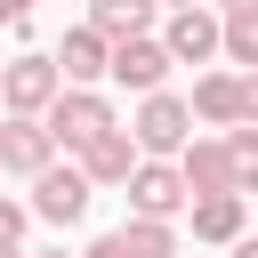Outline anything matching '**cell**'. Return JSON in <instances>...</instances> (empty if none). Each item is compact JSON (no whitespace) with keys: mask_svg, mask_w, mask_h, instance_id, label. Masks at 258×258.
Returning <instances> with one entry per match:
<instances>
[{"mask_svg":"<svg viewBox=\"0 0 258 258\" xmlns=\"http://www.w3.org/2000/svg\"><path fill=\"white\" fill-rule=\"evenodd\" d=\"M194 105L177 97V89H153V97H137V113H129V137L153 153V161H177L185 145H194Z\"/></svg>","mask_w":258,"mask_h":258,"instance_id":"1","label":"cell"},{"mask_svg":"<svg viewBox=\"0 0 258 258\" xmlns=\"http://www.w3.org/2000/svg\"><path fill=\"white\" fill-rule=\"evenodd\" d=\"M40 121H48V137H56L73 161H81V153H89L105 129H121V113H113V97H105V89H64V97H56Z\"/></svg>","mask_w":258,"mask_h":258,"instance_id":"2","label":"cell"},{"mask_svg":"<svg viewBox=\"0 0 258 258\" xmlns=\"http://www.w3.org/2000/svg\"><path fill=\"white\" fill-rule=\"evenodd\" d=\"M121 194H129V218H169V226H177V218L194 210V185H185V169H177V161H153V153L137 161V177H129Z\"/></svg>","mask_w":258,"mask_h":258,"instance_id":"3","label":"cell"},{"mask_svg":"<svg viewBox=\"0 0 258 258\" xmlns=\"http://www.w3.org/2000/svg\"><path fill=\"white\" fill-rule=\"evenodd\" d=\"M56 153H64V145L48 137L40 113H0V177H24V185H32Z\"/></svg>","mask_w":258,"mask_h":258,"instance_id":"4","label":"cell"},{"mask_svg":"<svg viewBox=\"0 0 258 258\" xmlns=\"http://www.w3.org/2000/svg\"><path fill=\"white\" fill-rule=\"evenodd\" d=\"M0 97H8V113H48V105L64 97V73H56V56H40V48L8 56V64H0Z\"/></svg>","mask_w":258,"mask_h":258,"instance_id":"5","label":"cell"},{"mask_svg":"<svg viewBox=\"0 0 258 258\" xmlns=\"http://www.w3.org/2000/svg\"><path fill=\"white\" fill-rule=\"evenodd\" d=\"M89 169L81 161H48L40 177H32V218H48V226H81L89 218Z\"/></svg>","mask_w":258,"mask_h":258,"instance_id":"6","label":"cell"},{"mask_svg":"<svg viewBox=\"0 0 258 258\" xmlns=\"http://www.w3.org/2000/svg\"><path fill=\"white\" fill-rule=\"evenodd\" d=\"M169 40L161 32H137V40H113V73L105 81H121L129 97H153V89H169Z\"/></svg>","mask_w":258,"mask_h":258,"instance_id":"7","label":"cell"},{"mask_svg":"<svg viewBox=\"0 0 258 258\" xmlns=\"http://www.w3.org/2000/svg\"><path fill=\"white\" fill-rule=\"evenodd\" d=\"M161 40H169L177 64H218V56H226V16H218V8H169Z\"/></svg>","mask_w":258,"mask_h":258,"instance_id":"8","label":"cell"},{"mask_svg":"<svg viewBox=\"0 0 258 258\" xmlns=\"http://www.w3.org/2000/svg\"><path fill=\"white\" fill-rule=\"evenodd\" d=\"M81 258H177V226L169 218H129V226L97 234Z\"/></svg>","mask_w":258,"mask_h":258,"instance_id":"9","label":"cell"},{"mask_svg":"<svg viewBox=\"0 0 258 258\" xmlns=\"http://www.w3.org/2000/svg\"><path fill=\"white\" fill-rule=\"evenodd\" d=\"M56 73H64V89H97V81L113 73V40H105L97 24H73L64 48H56Z\"/></svg>","mask_w":258,"mask_h":258,"instance_id":"10","label":"cell"},{"mask_svg":"<svg viewBox=\"0 0 258 258\" xmlns=\"http://www.w3.org/2000/svg\"><path fill=\"white\" fill-rule=\"evenodd\" d=\"M137 161H145V145L129 137V121H121V129H105V137H97V145L81 153V169H89V185H97V194L129 185V177H137Z\"/></svg>","mask_w":258,"mask_h":258,"instance_id":"11","label":"cell"},{"mask_svg":"<svg viewBox=\"0 0 258 258\" xmlns=\"http://www.w3.org/2000/svg\"><path fill=\"white\" fill-rule=\"evenodd\" d=\"M185 218H194V242H218V250H234V242L250 234V194H202Z\"/></svg>","mask_w":258,"mask_h":258,"instance_id":"12","label":"cell"},{"mask_svg":"<svg viewBox=\"0 0 258 258\" xmlns=\"http://www.w3.org/2000/svg\"><path fill=\"white\" fill-rule=\"evenodd\" d=\"M185 105H194V121H202V129H218V137H226V129H242V73H202Z\"/></svg>","mask_w":258,"mask_h":258,"instance_id":"13","label":"cell"},{"mask_svg":"<svg viewBox=\"0 0 258 258\" xmlns=\"http://www.w3.org/2000/svg\"><path fill=\"white\" fill-rule=\"evenodd\" d=\"M177 169H185L194 202H202V194H234V153H226V137H194V145L177 153Z\"/></svg>","mask_w":258,"mask_h":258,"instance_id":"14","label":"cell"},{"mask_svg":"<svg viewBox=\"0 0 258 258\" xmlns=\"http://www.w3.org/2000/svg\"><path fill=\"white\" fill-rule=\"evenodd\" d=\"M153 8L161 0H89V24L105 40H137V32H153Z\"/></svg>","mask_w":258,"mask_h":258,"instance_id":"15","label":"cell"},{"mask_svg":"<svg viewBox=\"0 0 258 258\" xmlns=\"http://www.w3.org/2000/svg\"><path fill=\"white\" fill-rule=\"evenodd\" d=\"M226 153H234V194H250V202H258V121L226 129Z\"/></svg>","mask_w":258,"mask_h":258,"instance_id":"16","label":"cell"},{"mask_svg":"<svg viewBox=\"0 0 258 258\" xmlns=\"http://www.w3.org/2000/svg\"><path fill=\"white\" fill-rule=\"evenodd\" d=\"M226 64H234V73H258V8L226 16Z\"/></svg>","mask_w":258,"mask_h":258,"instance_id":"17","label":"cell"},{"mask_svg":"<svg viewBox=\"0 0 258 258\" xmlns=\"http://www.w3.org/2000/svg\"><path fill=\"white\" fill-rule=\"evenodd\" d=\"M24 218H32V202H16V194H0V242H24Z\"/></svg>","mask_w":258,"mask_h":258,"instance_id":"18","label":"cell"},{"mask_svg":"<svg viewBox=\"0 0 258 258\" xmlns=\"http://www.w3.org/2000/svg\"><path fill=\"white\" fill-rule=\"evenodd\" d=\"M0 24H16V32H24V24H32V0H0Z\"/></svg>","mask_w":258,"mask_h":258,"instance_id":"19","label":"cell"},{"mask_svg":"<svg viewBox=\"0 0 258 258\" xmlns=\"http://www.w3.org/2000/svg\"><path fill=\"white\" fill-rule=\"evenodd\" d=\"M242 121H258V73H242Z\"/></svg>","mask_w":258,"mask_h":258,"instance_id":"20","label":"cell"},{"mask_svg":"<svg viewBox=\"0 0 258 258\" xmlns=\"http://www.w3.org/2000/svg\"><path fill=\"white\" fill-rule=\"evenodd\" d=\"M242 8H258V0H218V16H242Z\"/></svg>","mask_w":258,"mask_h":258,"instance_id":"21","label":"cell"},{"mask_svg":"<svg viewBox=\"0 0 258 258\" xmlns=\"http://www.w3.org/2000/svg\"><path fill=\"white\" fill-rule=\"evenodd\" d=\"M234 258H258V234H242V242H234Z\"/></svg>","mask_w":258,"mask_h":258,"instance_id":"22","label":"cell"},{"mask_svg":"<svg viewBox=\"0 0 258 258\" xmlns=\"http://www.w3.org/2000/svg\"><path fill=\"white\" fill-rule=\"evenodd\" d=\"M0 258H32V250H24V242H0Z\"/></svg>","mask_w":258,"mask_h":258,"instance_id":"23","label":"cell"},{"mask_svg":"<svg viewBox=\"0 0 258 258\" xmlns=\"http://www.w3.org/2000/svg\"><path fill=\"white\" fill-rule=\"evenodd\" d=\"M161 8H202V0H161Z\"/></svg>","mask_w":258,"mask_h":258,"instance_id":"24","label":"cell"},{"mask_svg":"<svg viewBox=\"0 0 258 258\" xmlns=\"http://www.w3.org/2000/svg\"><path fill=\"white\" fill-rule=\"evenodd\" d=\"M32 258H64V250H32Z\"/></svg>","mask_w":258,"mask_h":258,"instance_id":"25","label":"cell"},{"mask_svg":"<svg viewBox=\"0 0 258 258\" xmlns=\"http://www.w3.org/2000/svg\"><path fill=\"white\" fill-rule=\"evenodd\" d=\"M0 113H8V97H0Z\"/></svg>","mask_w":258,"mask_h":258,"instance_id":"26","label":"cell"}]
</instances>
